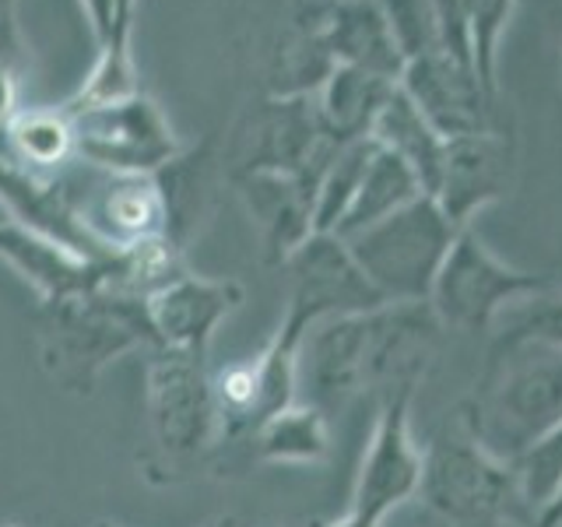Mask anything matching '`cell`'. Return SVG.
Segmentation results:
<instances>
[{
	"label": "cell",
	"mask_w": 562,
	"mask_h": 527,
	"mask_svg": "<svg viewBox=\"0 0 562 527\" xmlns=\"http://www.w3.org/2000/svg\"><path fill=\"white\" fill-rule=\"evenodd\" d=\"M397 81H386L380 75H369L359 67H334L324 88L316 92L321 116L341 141H359L373 134V123L386 99L394 96Z\"/></svg>",
	"instance_id": "cell-25"
},
{
	"label": "cell",
	"mask_w": 562,
	"mask_h": 527,
	"mask_svg": "<svg viewBox=\"0 0 562 527\" xmlns=\"http://www.w3.org/2000/svg\"><path fill=\"white\" fill-rule=\"evenodd\" d=\"M263 239L271 264H285L313 228V193L285 172H236L228 176Z\"/></svg>",
	"instance_id": "cell-19"
},
{
	"label": "cell",
	"mask_w": 562,
	"mask_h": 527,
	"mask_svg": "<svg viewBox=\"0 0 562 527\" xmlns=\"http://www.w3.org/2000/svg\"><path fill=\"white\" fill-rule=\"evenodd\" d=\"M155 348L148 299L95 285L40 306V362L67 394H92L105 366L123 351Z\"/></svg>",
	"instance_id": "cell-3"
},
{
	"label": "cell",
	"mask_w": 562,
	"mask_h": 527,
	"mask_svg": "<svg viewBox=\"0 0 562 527\" xmlns=\"http://www.w3.org/2000/svg\"><path fill=\"white\" fill-rule=\"evenodd\" d=\"M0 260H8L18 274L32 281L35 292L43 299H60L70 292H85V289L102 285L105 264H110V260L88 264L75 254L60 250V246L40 239L11 218L0 222Z\"/></svg>",
	"instance_id": "cell-20"
},
{
	"label": "cell",
	"mask_w": 562,
	"mask_h": 527,
	"mask_svg": "<svg viewBox=\"0 0 562 527\" xmlns=\"http://www.w3.org/2000/svg\"><path fill=\"white\" fill-rule=\"evenodd\" d=\"M0 527H18V524H0Z\"/></svg>",
	"instance_id": "cell-41"
},
{
	"label": "cell",
	"mask_w": 562,
	"mask_h": 527,
	"mask_svg": "<svg viewBox=\"0 0 562 527\" xmlns=\"http://www.w3.org/2000/svg\"><path fill=\"white\" fill-rule=\"evenodd\" d=\"M81 228L105 257L127 254L134 246L166 239V198L155 176L113 172L78 158L60 172Z\"/></svg>",
	"instance_id": "cell-7"
},
{
	"label": "cell",
	"mask_w": 562,
	"mask_h": 527,
	"mask_svg": "<svg viewBox=\"0 0 562 527\" xmlns=\"http://www.w3.org/2000/svg\"><path fill=\"white\" fill-rule=\"evenodd\" d=\"M204 527H239V520L236 517H215V520L204 524Z\"/></svg>",
	"instance_id": "cell-38"
},
{
	"label": "cell",
	"mask_w": 562,
	"mask_h": 527,
	"mask_svg": "<svg viewBox=\"0 0 562 527\" xmlns=\"http://www.w3.org/2000/svg\"><path fill=\"white\" fill-rule=\"evenodd\" d=\"M299 348L274 330L257 356L211 373L218 444H246L263 422L299 401Z\"/></svg>",
	"instance_id": "cell-13"
},
{
	"label": "cell",
	"mask_w": 562,
	"mask_h": 527,
	"mask_svg": "<svg viewBox=\"0 0 562 527\" xmlns=\"http://www.w3.org/2000/svg\"><path fill=\"white\" fill-rule=\"evenodd\" d=\"M552 278L520 271L514 264L499 260L482 243L474 228H461L443 260V268L436 274V285L429 295V310L443 330L479 334L492 330L499 321V313L517 303L520 295L549 285Z\"/></svg>",
	"instance_id": "cell-8"
},
{
	"label": "cell",
	"mask_w": 562,
	"mask_h": 527,
	"mask_svg": "<svg viewBox=\"0 0 562 527\" xmlns=\"http://www.w3.org/2000/svg\"><path fill=\"white\" fill-rule=\"evenodd\" d=\"M457 228L436 198L422 193L391 218L348 236V250L386 303H429Z\"/></svg>",
	"instance_id": "cell-6"
},
{
	"label": "cell",
	"mask_w": 562,
	"mask_h": 527,
	"mask_svg": "<svg viewBox=\"0 0 562 527\" xmlns=\"http://www.w3.org/2000/svg\"><path fill=\"white\" fill-rule=\"evenodd\" d=\"M257 464H324L330 457V422L316 404L295 401L246 439Z\"/></svg>",
	"instance_id": "cell-24"
},
{
	"label": "cell",
	"mask_w": 562,
	"mask_h": 527,
	"mask_svg": "<svg viewBox=\"0 0 562 527\" xmlns=\"http://www.w3.org/2000/svg\"><path fill=\"white\" fill-rule=\"evenodd\" d=\"M243 285L236 278H201L187 268L148 295V316L158 348L207 356L215 330L243 306Z\"/></svg>",
	"instance_id": "cell-16"
},
{
	"label": "cell",
	"mask_w": 562,
	"mask_h": 527,
	"mask_svg": "<svg viewBox=\"0 0 562 527\" xmlns=\"http://www.w3.org/2000/svg\"><path fill=\"white\" fill-rule=\"evenodd\" d=\"M0 158H8V137H4V131H0Z\"/></svg>",
	"instance_id": "cell-39"
},
{
	"label": "cell",
	"mask_w": 562,
	"mask_h": 527,
	"mask_svg": "<svg viewBox=\"0 0 562 527\" xmlns=\"http://www.w3.org/2000/svg\"><path fill=\"white\" fill-rule=\"evenodd\" d=\"M514 471H517L524 500L535 514V509L544 503V496H549L562 479V422L541 439L538 447H531L520 457V461L514 464Z\"/></svg>",
	"instance_id": "cell-33"
},
{
	"label": "cell",
	"mask_w": 562,
	"mask_h": 527,
	"mask_svg": "<svg viewBox=\"0 0 562 527\" xmlns=\"http://www.w3.org/2000/svg\"><path fill=\"white\" fill-rule=\"evenodd\" d=\"M415 391H401L380 401V412L369 433L362 464L351 489V503L341 517L359 527H383L386 517L412 503L422 489V447L412 429Z\"/></svg>",
	"instance_id": "cell-11"
},
{
	"label": "cell",
	"mask_w": 562,
	"mask_h": 527,
	"mask_svg": "<svg viewBox=\"0 0 562 527\" xmlns=\"http://www.w3.org/2000/svg\"><path fill=\"white\" fill-rule=\"evenodd\" d=\"M158 187L166 198V239L176 250H187L190 236L198 233L201 222H207L215 208V187H218V155L215 141H204L201 148L180 152L166 169L155 172Z\"/></svg>",
	"instance_id": "cell-21"
},
{
	"label": "cell",
	"mask_w": 562,
	"mask_h": 527,
	"mask_svg": "<svg viewBox=\"0 0 562 527\" xmlns=\"http://www.w3.org/2000/svg\"><path fill=\"white\" fill-rule=\"evenodd\" d=\"M8 158L32 176H60L67 166L78 162V134L75 120L64 105H35V110H18L8 123Z\"/></svg>",
	"instance_id": "cell-23"
},
{
	"label": "cell",
	"mask_w": 562,
	"mask_h": 527,
	"mask_svg": "<svg viewBox=\"0 0 562 527\" xmlns=\"http://www.w3.org/2000/svg\"><path fill=\"white\" fill-rule=\"evenodd\" d=\"M25 70V43L11 22H0V131H8V123L14 113L22 110L18 105V78Z\"/></svg>",
	"instance_id": "cell-34"
},
{
	"label": "cell",
	"mask_w": 562,
	"mask_h": 527,
	"mask_svg": "<svg viewBox=\"0 0 562 527\" xmlns=\"http://www.w3.org/2000/svg\"><path fill=\"white\" fill-rule=\"evenodd\" d=\"M562 422V348L492 338L479 380L457 404V429L517 464Z\"/></svg>",
	"instance_id": "cell-2"
},
{
	"label": "cell",
	"mask_w": 562,
	"mask_h": 527,
	"mask_svg": "<svg viewBox=\"0 0 562 527\" xmlns=\"http://www.w3.org/2000/svg\"><path fill=\"white\" fill-rule=\"evenodd\" d=\"M362 141V137H359ZM348 141L330 134L321 116L316 96L306 99H271L250 116V123L236 137L233 172H285L295 176L310 193L327 172Z\"/></svg>",
	"instance_id": "cell-9"
},
{
	"label": "cell",
	"mask_w": 562,
	"mask_h": 527,
	"mask_svg": "<svg viewBox=\"0 0 562 527\" xmlns=\"http://www.w3.org/2000/svg\"><path fill=\"white\" fill-rule=\"evenodd\" d=\"M338 67L327 53L324 40L306 18H292V29L281 35L268 70V96L271 99H306L316 96Z\"/></svg>",
	"instance_id": "cell-28"
},
{
	"label": "cell",
	"mask_w": 562,
	"mask_h": 527,
	"mask_svg": "<svg viewBox=\"0 0 562 527\" xmlns=\"http://www.w3.org/2000/svg\"><path fill=\"white\" fill-rule=\"evenodd\" d=\"M92 527H120V524H110V520H99V524H92Z\"/></svg>",
	"instance_id": "cell-40"
},
{
	"label": "cell",
	"mask_w": 562,
	"mask_h": 527,
	"mask_svg": "<svg viewBox=\"0 0 562 527\" xmlns=\"http://www.w3.org/2000/svg\"><path fill=\"white\" fill-rule=\"evenodd\" d=\"M432 4H436V18H439V35H443V49L453 53L457 60L471 64V40H468L464 0H432Z\"/></svg>",
	"instance_id": "cell-35"
},
{
	"label": "cell",
	"mask_w": 562,
	"mask_h": 527,
	"mask_svg": "<svg viewBox=\"0 0 562 527\" xmlns=\"http://www.w3.org/2000/svg\"><path fill=\"white\" fill-rule=\"evenodd\" d=\"M439 334L443 327L429 303H383L316 324L306 330L295 359L299 401L330 412L362 394L380 401L401 391L418 394L436 359Z\"/></svg>",
	"instance_id": "cell-1"
},
{
	"label": "cell",
	"mask_w": 562,
	"mask_h": 527,
	"mask_svg": "<svg viewBox=\"0 0 562 527\" xmlns=\"http://www.w3.org/2000/svg\"><path fill=\"white\" fill-rule=\"evenodd\" d=\"M373 152H376V141L362 137V141H348V145L334 155V162L327 166V172L321 176V183H316V193H313V228L316 233H338L341 218L348 215L351 201H356Z\"/></svg>",
	"instance_id": "cell-29"
},
{
	"label": "cell",
	"mask_w": 562,
	"mask_h": 527,
	"mask_svg": "<svg viewBox=\"0 0 562 527\" xmlns=\"http://www.w3.org/2000/svg\"><path fill=\"white\" fill-rule=\"evenodd\" d=\"M492 338H509V341H541L562 348V285L549 281L535 292L520 295L517 303H509L496 327H492Z\"/></svg>",
	"instance_id": "cell-30"
},
{
	"label": "cell",
	"mask_w": 562,
	"mask_h": 527,
	"mask_svg": "<svg viewBox=\"0 0 562 527\" xmlns=\"http://www.w3.org/2000/svg\"><path fill=\"white\" fill-rule=\"evenodd\" d=\"M295 14L316 29L338 67H359L386 81H401L404 53L376 0H303Z\"/></svg>",
	"instance_id": "cell-17"
},
{
	"label": "cell",
	"mask_w": 562,
	"mask_h": 527,
	"mask_svg": "<svg viewBox=\"0 0 562 527\" xmlns=\"http://www.w3.org/2000/svg\"><path fill=\"white\" fill-rule=\"evenodd\" d=\"M369 137H373L380 148L397 155L401 162L415 172V180L422 183V190L432 198V190L439 183V169H443L447 137L418 113V105L401 92V85L394 88V96L386 99V105L380 110V116L373 123V134H369Z\"/></svg>",
	"instance_id": "cell-22"
},
{
	"label": "cell",
	"mask_w": 562,
	"mask_h": 527,
	"mask_svg": "<svg viewBox=\"0 0 562 527\" xmlns=\"http://www.w3.org/2000/svg\"><path fill=\"white\" fill-rule=\"evenodd\" d=\"M386 25H391L397 49L404 53V64L415 57H426L432 49H443L439 35V18L432 0H376Z\"/></svg>",
	"instance_id": "cell-32"
},
{
	"label": "cell",
	"mask_w": 562,
	"mask_h": 527,
	"mask_svg": "<svg viewBox=\"0 0 562 527\" xmlns=\"http://www.w3.org/2000/svg\"><path fill=\"white\" fill-rule=\"evenodd\" d=\"M67 116L75 120L78 158L88 166L155 176L183 152L158 102L145 92L67 110Z\"/></svg>",
	"instance_id": "cell-12"
},
{
	"label": "cell",
	"mask_w": 562,
	"mask_h": 527,
	"mask_svg": "<svg viewBox=\"0 0 562 527\" xmlns=\"http://www.w3.org/2000/svg\"><path fill=\"white\" fill-rule=\"evenodd\" d=\"M514 8L517 0H464L471 64L492 99H499V40Z\"/></svg>",
	"instance_id": "cell-31"
},
{
	"label": "cell",
	"mask_w": 562,
	"mask_h": 527,
	"mask_svg": "<svg viewBox=\"0 0 562 527\" xmlns=\"http://www.w3.org/2000/svg\"><path fill=\"white\" fill-rule=\"evenodd\" d=\"M14 4H18V0H0V22H11V18H14Z\"/></svg>",
	"instance_id": "cell-37"
},
{
	"label": "cell",
	"mask_w": 562,
	"mask_h": 527,
	"mask_svg": "<svg viewBox=\"0 0 562 527\" xmlns=\"http://www.w3.org/2000/svg\"><path fill=\"white\" fill-rule=\"evenodd\" d=\"M145 380L151 450L140 457V474L155 485H169L222 447L207 356L155 345L148 348Z\"/></svg>",
	"instance_id": "cell-4"
},
{
	"label": "cell",
	"mask_w": 562,
	"mask_h": 527,
	"mask_svg": "<svg viewBox=\"0 0 562 527\" xmlns=\"http://www.w3.org/2000/svg\"><path fill=\"white\" fill-rule=\"evenodd\" d=\"M418 496L453 527H496L506 520L531 527V506L520 492L514 464L492 457L461 429L422 447Z\"/></svg>",
	"instance_id": "cell-5"
},
{
	"label": "cell",
	"mask_w": 562,
	"mask_h": 527,
	"mask_svg": "<svg viewBox=\"0 0 562 527\" xmlns=\"http://www.w3.org/2000/svg\"><path fill=\"white\" fill-rule=\"evenodd\" d=\"M0 204L8 208L11 222H18L53 246H60L67 254H75L88 264L113 260L88 239L60 176H32L22 166H14L11 158H0Z\"/></svg>",
	"instance_id": "cell-18"
},
{
	"label": "cell",
	"mask_w": 562,
	"mask_h": 527,
	"mask_svg": "<svg viewBox=\"0 0 562 527\" xmlns=\"http://www.w3.org/2000/svg\"><path fill=\"white\" fill-rule=\"evenodd\" d=\"M422 193L426 190H422V183L415 180V172L404 166L397 155H391L386 148L376 145L373 158H369V166H366L362 183H359L356 201H351L348 215L341 218L334 236H341V239L356 236V233H362V228L391 218L394 211L412 204L415 198H422Z\"/></svg>",
	"instance_id": "cell-27"
},
{
	"label": "cell",
	"mask_w": 562,
	"mask_h": 527,
	"mask_svg": "<svg viewBox=\"0 0 562 527\" xmlns=\"http://www.w3.org/2000/svg\"><path fill=\"white\" fill-rule=\"evenodd\" d=\"M81 8L88 14V22H92V32L95 40L110 29V18H113V0H81Z\"/></svg>",
	"instance_id": "cell-36"
},
{
	"label": "cell",
	"mask_w": 562,
	"mask_h": 527,
	"mask_svg": "<svg viewBox=\"0 0 562 527\" xmlns=\"http://www.w3.org/2000/svg\"><path fill=\"white\" fill-rule=\"evenodd\" d=\"M281 268L289 271V306L274 330L292 345H303L306 330H313L316 324L334 321V316L366 313L386 303L369 285L348 243L334 233H313Z\"/></svg>",
	"instance_id": "cell-10"
},
{
	"label": "cell",
	"mask_w": 562,
	"mask_h": 527,
	"mask_svg": "<svg viewBox=\"0 0 562 527\" xmlns=\"http://www.w3.org/2000/svg\"><path fill=\"white\" fill-rule=\"evenodd\" d=\"M514 176L517 148L506 131L447 137L443 169L432 198L457 228H468L482 208L503 201L514 190Z\"/></svg>",
	"instance_id": "cell-15"
},
{
	"label": "cell",
	"mask_w": 562,
	"mask_h": 527,
	"mask_svg": "<svg viewBox=\"0 0 562 527\" xmlns=\"http://www.w3.org/2000/svg\"><path fill=\"white\" fill-rule=\"evenodd\" d=\"M134 8H137V0H113L110 29L95 40L99 60L92 67V75L85 78V85L64 102L67 110H81V105H95V102H116V99H127V96L140 92L137 67L131 57Z\"/></svg>",
	"instance_id": "cell-26"
},
{
	"label": "cell",
	"mask_w": 562,
	"mask_h": 527,
	"mask_svg": "<svg viewBox=\"0 0 562 527\" xmlns=\"http://www.w3.org/2000/svg\"><path fill=\"white\" fill-rule=\"evenodd\" d=\"M397 85L443 137L503 131L499 99L485 92L471 64L457 60L447 49H432L426 57L408 60Z\"/></svg>",
	"instance_id": "cell-14"
}]
</instances>
